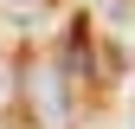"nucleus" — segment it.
Segmentation results:
<instances>
[{"label": "nucleus", "instance_id": "1", "mask_svg": "<svg viewBox=\"0 0 135 129\" xmlns=\"http://www.w3.org/2000/svg\"><path fill=\"white\" fill-rule=\"evenodd\" d=\"M20 97H26V123L32 129H77L71 123V84H64L58 58H26L20 64Z\"/></svg>", "mask_w": 135, "mask_h": 129}]
</instances>
